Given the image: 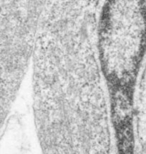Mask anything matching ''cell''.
Here are the masks:
<instances>
[{
    "label": "cell",
    "instance_id": "6da1fadb",
    "mask_svg": "<svg viewBox=\"0 0 146 154\" xmlns=\"http://www.w3.org/2000/svg\"><path fill=\"white\" fill-rule=\"evenodd\" d=\"M35 123L43 154H113V114L105 102H46L35 106Z\"/></svg>",
    "mask_w": 146,
    "mask_h": 154
},
{
    "label": "cell",
    "instance_id": "7a4b0ae2",
    "mask_svg": "<svg viewBox=\"0 0 146 154\" xmlns=\"http://www.w3.org/2000/svg\"><path fill=\"white\" fill-rule=\"evenodd\" d=\"M1 154H26L27 137L22 119L18 114L7 117L2 126Z\"/></svg>",
    "mask_w": 146,
    "mask_h": 154
}]
</instances>
